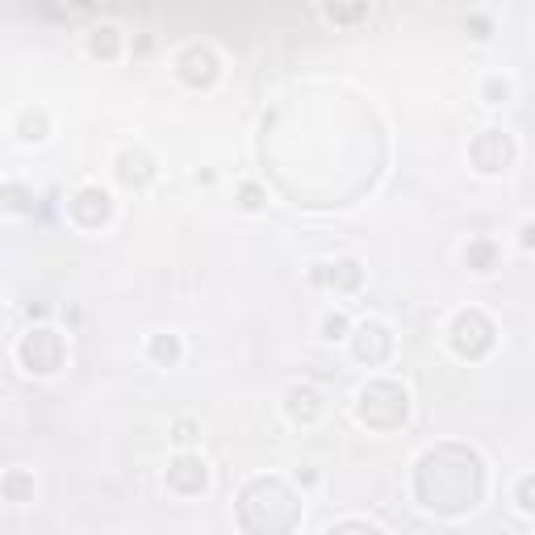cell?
I'll return each instance as SVG.
<instances>
[{
	"mask_svg": "<svg viewBox=\"0 0 535 535\" xmlns=\"http://www.w3.org/2000/svg\"><path fill=\"white\" fill-rule=\"evenodd\" d=\"M490 490V464L469 444H431L410 464V494L414 502L439 519H464L485 502Z\"/></svg>",
	"mask_w": 535,
	"mask_h": 535,
	"instance_id": "1",
	"label": "cell"
},
{
	"mask_svg": "<svg viewBox=\"0 0 535 535\" xmlns=\"http://www.w3.org/2000/svg\"><path fill=\"white\" fill-rule=\"evenodd\" d=\"M235 515L247 535H289L301 527V494L285 477H251L239 490Z\"/></svg>",
	"mask_w": 535,
	"mask_h": 535,
	"instance_id": "2",
	"label": "cell"
},
{
	"mask_svg": "<svg viewBox=\"0 0 535 535\" xmlns=\"http://www.w3.org/2000/svg\"><path fill=\"white\" fill-rule=\"evenodd\" d=\"M356 423L372 435H393V431H402L410 427V414H414V398H410V389L402 381H393V377H372L356 389Z\"/></svg>",
	"mask_w": 535,
	"mask_h": 535,
	"instance_id": "3",
	"label": "cell"
},
{
	"mask_svg": "<svg viewBox=\"0 0 535 535\" xmlns=\"http://www.w3.org/2000/svg\"><path fill=\"white\" fill-rule=\"evenodd\" d=\"M13 360H17V368L26 372V377L51 381L67 368V339H63V331L46 327V322H34V327L17 339Z\"/></svg>",
	"mask_w": 535,
	"mask_h": 535,
	"instance_id": "4",
	"label": "cell"
},
{
	"mask_svg": "<svg viewBox=\"0 0 535 535\" xmlns=\"http://www.w3.org/2000/svg\"><path fill=\"white\" fill-rule=\"evenodd\" d=\"M448 352L464 364H481L485 356H494L498 347V322L485 314L481 306H464L448 318Z\"/></svg>",
	"mask_w": 535,
	"mask_h": 535,
	"instance_id": "5",
	"label": "cell"
},
{
	"mask_svg": "<svg viewBox=\"0 0 535 535\" xmlns=\"http://www.w3.org/2000/svg\"><path fill=\"white\" fill-rule=\"evenodd\" d=\"M63 214L76 230H84V235H101V230H109L113 218H118V197H113L101 180H88L67 197Z\"/></svg>",
	"mask_w": 535,
	"mask_h": 535,
	"instance_id": "6",
	"label": "cell"
},
{
	"mask_svg": "<svg viewBox=\"0 0 535 535\" xmlns=\"http://www.w3.org/2000/svg\"><path fill=\"white\" fill-rule=\"evenodd\" d=\"M519 164V143H515V134H510L506 126H485L473 134V143H469V168L485 180H498L506 176L510 168Z\"/></svg>",
	"mask_w": 535,
	"mask_h": 535,
	"instance_id": "7",
	"label": "cell"
},
{
	"mask_svg": "<svg viewBox=\"0 0 535 535\" xmlns=\"http://www.w3.org/2000/svg\"><path fill=\"white\" fill-rule=\"evenodd\" d=\"M172 76L180 88H189V92H209V88H218L222 80V59L214 46H205V42H189V46H180V51L172 55Z\"/></svg>",
	"mask_w": 535,
	"mask_h": 535,
	"instance_id": "8",
	"label": "cell"
},
{
	"mask_svg": "<svg viewBox=\"0 0 535 535\" xmlns=\"http://www.w3.org/2000/svg\"><path fill=\"white\" fill-rule=\"evenodd\" d=\"M209 481H214V473H209V460L197 452V448H176L168 469H164V485L168 494L176 498H205L209 494Z\"/></svg>",
	"mask_w": 535,
	"mask_h": 535,
	"instance_id": "9",
	"label": "cell"
},
{
	"mask_svg": "<svg viewBox=\"0 0 535 535\" xmlns=\"http://www.w3.org/2000/svg\"><path fill=\"white\" fill-rule=\"evenodd\" d=\"M343 343H347V352H352V360L364 364V368L389 364L393 360V347H398V339H393V331H389V322H381V318L356 322V327L347 331Z\"/></svg>",
	"mask_w": 535,
	"mask_h": 535,
	"instance_id": "10",
	"label": "cell"
},
{
	"mask_svg": "<svg viewBox=\"0 0 535 535\" xmlns=\"http://www.w3.org/2000/svg\"><path fill=\"white\" fill-rule=\"evenodd\" d=\"M364 264L356 260V255H335L331 264H310L306 272V281L314 289H331V293H343V297H352L364 289Z\"/></svg>",
	"mask_w": 535,
	"mask_h": 535,
	"instance_id": "11",
	"label": "cell"
},
{
	"mask_svg": "<svg viewBox=\"0 0 535 535\" xmlns=\"http://www.w3.org/2000/svg\"><path fill=\"white\" fill-rule=\"evenodd\" d=\"M155 176H159V164H155V155L147 147H122L118 155H113V180H118L122 189L143 193V189H151Z\"/></svg>",
	"mask_w": 535,
	"mask_h": 535,
	"instance_id": "12",
	"label": "cell"
},
{
	"mask_svg": "<svg viewBox=\"0 0 535 535\" xmlns=\"http://www.w3.org/2000/svg\"><path fill=\"white\" fill-rule=\"evenodd\" d=\"M281 414L289 427H314L322 414H327V398H322V389L310 385V381H297L285 389L281 398Z\"/></svg>",
	"mask_w": 535,
	"mask_h": 535,
	"instance_id": "13",
	"label": "cell"
},
{
	"mask_svg": "<svg viewBox=\"0 0 535 535\" xmlns=\"http://www.w3.org/2000/svg\"><path fill=\"white\" fill-rule=\"evenodd\" d=\"M84 51L92 63H118L126 55V34L113 26V21H97V26L84 34Z\"/></svg>",
	"mask_w": 535,
	"mask_h": 535,
	"instance_id": "14",
	"label": "cell"
},
{
	"mask_svg": "<svg viewBox=\"0 0 535 535\" xmlns=\"http://www.w3.org/2000/svg\"><path fill=\"white\" fill-rule=\"evenodd\" d=\"M460 260L473 276H494L502 268V243L490 235H473L469 243L460 247Z\"/></svg>",
	"mask_w": 535,
	"mask_h": 535,
	"instance_id": "15",
	"label": "cell"
},
{
	"mask_svg": "<svg viewBox=\"0 0 535 535\" xmlns=\"http://www.w3.org/2000/svg\"><path fill=\"white\" fill-rule=\"evenodd\" d=\"M51 113H46L42 105H26V109H17V118H13V134H17V143H26V147H42L46 138H51Z\"/></svg>",
	"mask_w": 535,
	"mask_h": 535,
	"instance_id": "16",
	"label": "cell"
},
{
	"mask_svg": "<svg viewBox=\"0 0 535 535\" xmlns=\"http://www.w3.org/2000/svg\"><path fill=\"white\" fill-rule=\"evenodd\" d=\"M0 209L13 218H34L38 214V193H34V184L26 180H5L0 184Z\"/></svg>",
	"mask_w": 535,
	"mask_h": 535,
	"instance_id": "17",
	"label": "cell"
},
{
	"mask_svg": "<svg viewBox=\"0 0 535 535\" xmlns=\"http://www.w3.org/2000/svg\"><path fill=\"white\" fill-rule=\"evenodd\" d=\"M322 13L339 30H360L372 17V0H322Z\"/></svg>",
	"mask_w": 535,
	"mask_h": 535,
	"instance_id": "18",
	"label": "cell"
},
{
	"mask_svg": "<svg viewBox=\"0 0 535 535\" xmlns=\"http://www.w3.org/2000/svg\"><path fill=\"white\" fill-rule=\"evenodd\" d=\"M143 356H147L155 368H180V360H184V339L172 335V331H155V335H147Z\"/></svg>",
	"mask_w": 535,
	"mask_h": 535,
	"instance_id": "19",
	"label": "cell"
},
{
	"mask_svg": "<svg viewBox=\"0 0 535 535\" xmlns=\"http://www.w3.org/2000/svg\"><path fill=\"white\" fill-rule=\"evenodd\" d=\"M38 494V481L30 469H5L0 473V502H9V506H26L34 502Z\"/></svg>",
	"mask_w": 535,
	"mask_h": 535,
	"instance_id": "20",
	"label": "cell"
},
{
	"mask_svg": "<svg viewBox=\"0 0 535 535\" xmlns=\"http://www.w3.org/2000/svg\"><path fill=\"white\" fill-rule=\"evenodd\" d=\"M235 205L243 209V214H264V209H268V189L260 180H243L235 189Z\"/></svg>",
	"mask_w": 535,
	"mask_h": 535,
	"instance_id": "21",
	"label": "cell"
},
{
	"mask_svg": "<svg viewBox=\"0 0 535 535\" xmlns=\"http://www.w3.org/2000/svg\"><path fill=\"white\" fill-rule=\"evenodd\" d=\"M510 97H515V84H510V76H485L481 80V101L490 105V109H502V105H510Z\"/></svg>",
	"mask_w": 535,
	"mask_h": 535,
	"instance_id": "22",
	"label": "cell"
},
{
	"mask_svg": "<svg viewBox=\"0 0 535 535\" xmlns=\"http://www.w3.org/2000/svg\"><path fill=\"white\" fill-rule=\"evenodd\" d=\"M168 439H172V448H197L201 444V423L193 414H180V418H172Z\"/></svg>",
	"mask_w": 535,
	"mask_h": 535,
	"instance_id": "23",
	"label": "cell"
},
{
	"mask_svg": "<svg viewBox=\"0 0 535 535\" xmlns=\"http://www.w3.org/2000/svg\"><path fill=\"white\" fill-rule=\"evenodd\" d=\"M347 331H352V318H347L343 310H327V314H322V322H318V339L322 343H343Z\"/></svg>",
	"mask_w": 535,
	"mask_h": 535,
	"instance_id": "24",
	"label": "cell"
},
{
	"mask_svg": "<svg viewBox=\"0 0 535 535\" xmlns=\"http://www.w3.org/2000/svg\"><path fill=\"white\" fill-rule=\"evenodd\" d=\"M515 510L519 515H535V473H523L519 481H515Z\"/></svg>",
	"mask_w": 535,
	"mask_h": 535,
	"instance_id": "25",
	"label": "cell"
},
{
	"mask_svg": "<svg viewBox=\"0 0 535 535\" xmlns=\"http://www.w3.org/2000/svg\"><path fill=\"white\" fill-rule=\"evenodd\" d=\"M464 30H469L473 42H490V38H494V17H490V13H469Z\"/></svg>",
	"mask_w": 535,
	"mask_h": 535,
	"instance_id": "26",
	"label": "cell"
},
{
	"mask_svg": "<svg viewBox=\"0 0 535 535\" xmlns=\"http://www.w3.org/2000/svg\"><path fill=\"white\" fill-rule=\"evenodd\" d=\"M331 531H381L377 519H335Z\"/></svg>",
	"mask_w": 535,
	"mask_h": 535,
	"instance_id": "27",
	"label": "cell"
},
{
	"mask_svg": "<svg viewBox=\"0 0 535 535\" xmlns=\"http://www.w3.org/2000/svg\"><path fill=\"white\" fill-rule=\"evenodd\" d=\"M293 485H297V490H314V485H318L314 464H301V469H293Z\"/></svg>",
	"mask_w": 535,
	"mask_h": 535,
	"instance_id": "28",
	"label": "cell"
},
{
	"mask_svg": "<svg viewBox=\"0 0 535 535\" xmlns=\"http://www.w3.org/2000/svg\"><path fill=\"white\" fill-rule=\"evenodd\" d=\"M193 184H201V189H214V184H218V172H214V168H197V172H193Z\"/></svg>",
	"mask_w": 535,
	"mask_h": 535,
	"instance_id": "29",
	"label": "cell"
},
{
	"mask_svg": "<svg viewBox=\"0 0 535 535\" xmlns=\"http://www.w3.org/2000/svg\"><path fill=\"white\" fill-rule=\"evenodd\" d=\"M519 247H523V251H531V247H535V226H531V222H523V226H519Z\"/></svg>",
	"mask_w": 535,
	"mask_h": 535,
	"instance_id": "30",
	"label": "cell"
},
{
	"mask_svg": "<svg viewBox=\"0 0 535 535\" xmlns=\"http://www.w3.org/2000/svg\"><path fill=\"white\" fill-rule=\"evenodd\" d=\"M72 5H76V9H92V5H97V0H72Z\"/></svg>",
	"mask_w": 535,
	"mask_h": 535,
	"instance_id": "31",
	"label": "cell"
}]
</instances>
